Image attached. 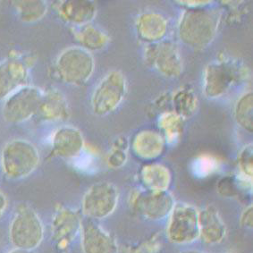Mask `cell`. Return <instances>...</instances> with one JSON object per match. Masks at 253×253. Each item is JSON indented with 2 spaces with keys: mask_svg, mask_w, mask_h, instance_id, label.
<instances>
[{
  "mask_svg": "<svg viewBox=\"0 0 253 253\" xmlns=\"http://www.w3.org/2000/svg\"><path fill=\"white\" fill-rule=\"evenodd\" d=\"M42 93L43 89L29 84L15 90L4 100V119L13 125L29 121L37 115Z\"/></svg>",
  "mask_w": 253,
  "mask_h": 253,
  "instance_id": "cell-7",
  "label": "cell"
},
{
  "mask_svg": "<svg viewBox=\"0 0 253 253\" xmlns=\"http://www.w3.org/2000/svg\"><path fill=\"white\" fill-rule=\"evenodd\" d=\"M182 253H204L202 252H199V251H187V252H183Z\"/></svg>",
  "mask_w": 253,
  "mask_h": 253,
  "instance_id": "cell-37",
  "label": "cell"
},
{
  "mask_svg": "<svg viewBox=\"0 0 253 253\" xmlns=\"http://www.w3.org/2000/svg\"><path fill=\"white\" fill-rule=\"evenodd\" d=\"M127 93L126 76L120 71H110L94 89L90 106L95 115L108 116L123 103Z\"/></svg>",
  "mask_w": 253,
  "mask_h": 253,
  "instance_id": "cell-6",
  "label": "cell"
},
{
  "mask_svg": "<svg viewBox=\"0 0 253 253\" xmlns=\"http://www.w3.org/2000/svg\"><path fill=\"white\" fill-rule=\"evenodd\" d=\"M10 241L16 249L33 251L42 242L44 226L37 212L27 204L17 207L11 221Z\"/></svg>",
  "mask_w": 253,
  "mask_h": 253,
  "instance_id": "cell-5",
  "label": "cell"
},
{
  "mask_svg": "<svg viewBox=\"0 0 253 253\" xmlns=\"http://www.w3.org/2000/svg\"><path fill=\"white\" fill-rule=\"evenodd\" d=\"M70 111L66 97L58 89L43 90L42 97L36 117L42 122L64 121L69 118Z\"/></svg>",
  "mask_w": 253,
  "mask_h": 253,
  "instance_id": "cell-16",
  "label": "cell"
},
{
  "mask_svg": "<svg viewBox=\"0 0 253 253\" xmlns=\"http://www.w3.org/2000/svg\"><path fill=\"white\" fill-rule=\"evenodd\" d=\"M184 119L173 111L165 112L159 118V126L166 143L175 144L180 140L183 131Z\"/></svg>",
  "mask_w": 253,
  "mask_h": 253,
  "instance_id": "cell-24",
  "label": "cell"
},
{
  "mask_svg": "<svg viewBox=\"0 0 253 253\" xmlns=\"http://www.w3.org/2000/svg\"><path fill=\"white\" fill-rule=\"evenodd\" d=\"M33 64V56L15 51L0 62V100H5L15 90L29 84Z\"/></svg>",
  "mask_w": 253,
  "mask_h": 253,
  "instance_id": "cell-8",
  "label": "cell"
},
{
  "mask_svg": "<svg viewBox=\"0 0 253 253\" xmlns=\"http://www.w3.org/2000/svg\"><path fill=\"white\" fill-rule=\"evenodd\" d=\"M204 7L188 8L179 21V37L184 44L195 49H203L211 45L220 22V15L216 11Z\"/></svg>",
  "mask_w": 253,
  "mask_h": 253,
  "instance_id": "cell-1",
  "label": "cell"
},
{
  "mask_svg": "<svg viewBox=\"0 0 253 253\" xmlns=\"http://www.w3.org/2000/svg\"><path fill=\"white\" fill-rule=\"evenodd\" d=\"M51 153L64 160H75L85 150L84 136L77 128L71 126L58 127L50 138Z\"/></svg>",
  "mask_w": 253,
  "mask_h": 253,
  "instance_id": "cell-14",
  "label": "cell"
},
{
  "mask_svg": "<svg viewBox=\"0 0 253 253\" xmlns=\"http://www.w3.org/2000/svg\"><path fill=\"white\" fill-rule=\"evenodd\" d=\"M74 35L80 47L89 52L101 50L109 43L108 34L91 24L74 27Z\"/></svg>",
  "mask_w": 253,
  "mask_h": 253,
  "instance_id": "cell-22",
  "label": "cell"
},
{
  "mask_svg": "<svg viewBox=\"0 0 253 253\" xmlns=\"http://www.w3.org/2000/svg\"><path fill=\"white\" fill-rule=\"evenodd\" d=\"M13 5L19 19L27 24L42 20L47 12V4L45 1H15Z\"/></svg>",
  "mask_w": 253,
  "mask_h": 253,
  "instance_id": "cell-25",
  "label": "cell"
},
{
  "mask_svg": "<svg viewBox=\"0 0 253 253\" xmlns=\"http://www.w3.org/2000/svg\"><path fill=\"white\" fill-rule=\"evenodd\" d=\"M200 237L209 244L221 243L226 234V226L216 207L209 205L199 211Z\"/></svg>",
  "mask_w": 253,
  "mask_h": 253,
  "instance_id": "cell-18",
  "label": "cell"
},
{
  "mask_svg": "<svg viewBox=\"0 0 253 253\" xmlns=\"http://www.w3.org/2000/svg\"><path fill=\"white\" fill-rule=\"evenodd\" d=\"M253 145L250 143L244 146L238 155V167H239L240 175L245 178L253 179Z\"/></svg>",
  "mask_w": 253,
  "mask_h": 253,
  "instance_id": "cell-30",
  "label": "cell"
},
{
  "mask_svg": "<svg viewBox=\"0 0 253 253\" xmlns=\"http://www.w3.org/2000/svg\"><path fill=\"white\" fill-rule=\"evenodd\" d=\"M81 235L84 253H118L114 236L92 219L82 222Z\"/></svg>",
  "mask_w": 253,
  "mask_h": 253,
  "instance_id": "cell-15",
  "label": "cell"
},
{
  "mask_svg": "<svg viewBox=\"0 0 253 253\" xmlns=\"http://www.w3.org/2000/svg\"><path fill=\"white\" fill-rule=\"evenodd\" d=\"M140 247L144 253H157L160 252L161 249V241L159 238V235L151 236L150 239L148 240Z\"/></svg>",
  "mask_w": 253,
  "mask_h": 253,
  "instance_id": "cell-31",
  "label": "cell"
},
{
  "mask_svg": "<svg viewBox=\"0 0 253 253\" xmlns=\"http://www.w3.org/2000/svg\"><path fill=\"white\" fill-rule=\"evenodd\" d=\"M144 58L149 66L168 78H176L183 72V59L178 46L172 41H161L146 47Z\"/></svg>",
  "mask_w": 253,
  "mask_h": 253,
  "instance_id": "cell-12",
  "label": "cell"
},
{
  "mask_svg": "<svg viewBox=\"0 0 253 253\" xmlns=\"http://www.w3.org/2000/svg\"><path fill=\"white\" fill-rule=\"evenodd\" d=\"M140 179L145 190L151 192H166L171 183V173L163 165L148 164L140 172Z\"/></svg>",
  "mask_w": 253,
  "mask_h": 253,
  "instance_id": "cell-21",
  "label": "cell"
},
{
  "mask_svg": "<svg viewBox=\"0 0 253 253\" xmlns=\"http://www.w3.org/2000/svg\"><path fill=\"white\" fill-rule=\"evenodd\" d=\"M119 201V192L114 183H94L85 192L82 202L83 213L89 219H104L116 211Z\"/></svg>",
  "mask_w": 253,
  "mask_h": 253,
  "instance_id": "cell-10",
  "label": "cell"
},
{
  "mask_svg": "<svg viewBox=\"0 0 253 253\" xmlns=\"http://www.w3.org/2000/svg\"><path fill=\"white\" fill-rule=\"evenodd\" d=\"M95 61L90 52L80 46L64 49L56 57L54 74L67 84L82 86L93 75Z\"/></svg>",
  "mask_w": 253,
  "mask_h": 253,
  "instance_id": "cell-3",
  "label": "cell"
},
{
  "mask_svg": "<svg viewBox=\"0 0 253 253\" xmlns=\"http://www.w3.org/2000/svg\"><path fill=\"white\" fill-rule=\"evenodd\" d=\"M166 141L162 134L153 130H142L133 138L131 148L141 160H153L160 157L165 150Z\"/></svg>",
  "mask_w": 253,
  "mask_h": 253,
  "instance_id": "cell-20",
  "label": "cell"
},
{
  "mask_svg": "<svg viewBox=\"0 0 253 253\" xmlns=\"http://www.w3.org/2000/svg\"><path fill=\"white\" fill-rule=\"evenodd\" d=\"M180 5H185L188 8H197L204 7L207 5L211 4L210 1H181Z\"/></svg>",
  "mask_w": 253,
  "mask_h": 253,
  "instance_id": "cell-33",
  "label": "cell"
},
{
  "mask_svg": "<svg viewBox=\"0 0 253 253\" xmlns=\"http://www.w3.org/2000/svg\"><path fill=\"white\" fill-rule=\"evenodd\" d=\"M252 187V180L238 175L237 178L226 176L221 179L217 185V190L221 195L225 197H235L239 193L240 190H245Z\"/></svg>",
  "mask_w": 253,
  "mask_h": 253,
  "instance_id": "cell-28",
  "label": "cell"
},
{
  "mask_svg": "<svg viewBox=\"0 0 253 253\" xmlns=\"http://www.w3.org/2000/svg\"><path fill=\"white\" fill-rule=\"evenodd\" d=\"M121 253H144L141 250V247H135V246H128L123 248Z\"/></svg>",
  "mask_w": 253,
  "mask_h": 253,
  "instance_id": "cell-35",
  "label": "cell"
},
{
  "mask_svg": "<svg viewBox=\"0 0 253 253\" xmlns=\"http://www.w3.org/2000/svg\"><path fill=\"white\" fill-rule=\"evenodd\" d=\"M8 253H34L33 251H27V250H22V249H14Z\"/></svg>",
  "mask_w": 253,
  "mask_h": 253,
  "instance_id": "cell-36",
  "label": "cell"
},
{
  "mask_svg": "<svg viewBox=\"0 0 253 253\" xmlns=\"http://www.w3.org/2000/svg\"><path fill=\"white\" fill-rule=\"evenodd\" d=\"M173 112L183 119L191 118L198 108V98L195 91L189 86H184L174 92L172 98Z\"/></svg>",
  "mask_w": 253,
  "mask_h": 253,
  "instance_id": "cell-23",
  "label": "cell"
},
{
  "mask_svg": "<svg viewBox=\"0 0 253 253\" xmlns=\"http://www.w3.org/2000/svg\"><path fill=\"white\" fill-rule=\"evenodd\" d=\"M220 168V161L215 156L202 154L192 163V171L199 177H207L216 173Z\"/></svg>",
  "mask_w": 253,
  "mask_h": 253,
  "instance_id": "cell-29",
  "label": "cell"
},
{
  "mask_svg": "<svg viewBox=\"0 0 253 253\" xmlns=\"http://www.w3.org/2000/svg\"><path fill=\"white\" fill-rule=\"evenodd\" d=\"M241 225L244 228L252 229L253 225V206L250 205L244 210L242 216H241Z\"/></svg>",
  "mask_w": 253,
  "mask_h": 253,
  "instance_id": "cell-32",
  "label": "cell"
},
{
  "mask_svg": "<svg viewBox=\"0 0 253 253\" xmlns=\"http://www.w3.org/2000/svg\"><path fill=\"white\" fill-rule=\"evenodd\" d=\"M245 67L231 59H218L210 63L203 75V91L209 99H218L246 76Z\"/></svg>",
  "mask_w": 253,
  "mask_h": 253,
  "instance_id": "cell-4",
  "label": "cell"
},
{
  "mask_svg": "<svg viewBox=\"0 0 253 253\" xmlns=\"http://www.w3.org/2000/svg\"><path fill=\"white\" fill-rule=\"evenodd\" d=\"M56 10L62 20L79 27L93 21L97 5L92 1H60L56 3Z\"/></svg>",
  "mask_w": 253,
  "mask_h": 253,
  "instance_id": "cell-17",
  "label": "cell"
},
{
  "mask_svg": "<svg viewBox=\"0 0 253 253\" xmlns=\"http://www.w3.org/2000/svg\"><path fill=\"white\" fill-rule=\"evenodd\" d=\"M253 96L252 91L243 94L235 107V118L237 125L245 131H253Z\"/></svg>",
  "mask_w": 253,
  "mask_h": 253,
  "instance_id": "cell-26",
  "label": "cell"
},
{
  "mask_svg": "<svg viewBox=\"0 0 253 253\" xmlns=\"http://www.w3.org/2000/svg\"><path fill=\"white\" fill-rule=\"evenodd\" d=\"M36 146L24 139L8 141L1 152V167L7 178L21 180L29 176L40 164Z\"/></svg>",
  "mask_w": 253,
  "mask_h": 253,
  "instance_id": "cell-2",
  "label": "cell"
},
{
  "mask_svg": "<svg viewBox=\"0 0 253 253\" xmlns=\"http://www.w3.org/2000/svg\"><path fill=\"white\" fill-rule=\"evenodd\" d=\"M167 235L175 244H192L200 237L199 211L187 203H175L169 215Z\"/></svg>",
  "mask_w": 253,
  "mask_h": 253,
  "instance_id": "cell-9",
  "label": "cell"
},
{
  "mask_svg": "<svg viewBox=\"0 0 253 253\" xmlns=\"http://www.w3.org/2000/svg\"><path fill=\"white\" fill-rule=\"evenodd\" d=\"M174 204L173 196L168 191L134 190L129 197V205L131 210L149 220H161L169 216Z\"/></svg>",
  "mask_w": 253,
  "mask_h": 253,
  "instance_id": "cell-11",
  "label": "cell"
},
{
  "mask_svg": "<svg viewBox=\"0 0 253 253\" xmlns=\"http://www.w3.org/2000/svg\"><path fill=\"white\" fill-rule=\"evenodd\" d=\"M128 147L129 142L126 137L120 136L115 140L107 158V163L109 168L114 169H121L126 164L128 160Z\"/></svg>",
  "mask_w": 253,
  "mask_h": 253,
  "instance_id": "cell-27",
  "label": "cell"
},
{
  "mask_svg": "<svg viewBox=\"0 0 253 253\" xmlns=\"http://www.w3.org/2000/svg\"><path fill=\"white\" fill-rule=\"evenodd\" d=\"M82 219L78 212L66 207H58L53 216L51 238L59 253H66L81 233Z\"/></svg>",
  "mask_w": 253,
  "mask_h": 253,
  "instance_id": "cell-13",
  "label": "cell"
},
{
  "mask_svg": "<svg viewBox=\"0 0 253 253\" xmlns=\"http://www.w3.org/2000/svg\"><path fill=\"white\" fill-rule=\"evenodd\" d=\"M7 208V199L5 194L0 191V217L3 216Z\"/></svg>",
  "mask_w": 253,
  "mask_h": 253,
  "instance_id": "cell-34",
  "label": "cell"
},
{
  "mask_svg": "<svg viewBox=\"0 0 253 253\" xmlns=\"http://www.w3.org/2000/svg\"><path fill=\"white\" fill-rule=\"evenodd\" d=\"M169 23L162 14L158 13H144L136 21V31L143 42L153 44L164 40L168 33Z\"/></svg>",
  "mask_w": 253,
  "mask_h": 253,
  "instance_id": "cell-19",
  "label": "cell"
}]
</instances>
